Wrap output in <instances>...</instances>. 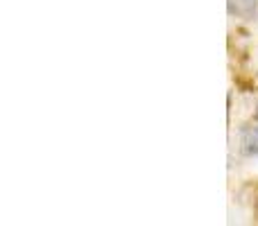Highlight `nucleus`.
<instances>
[{"instance_id":"f257e3e1","label":"nucleus","mask_w":258,"mask_h":226,"mask_svg":"<svg viewBox=\"0 0 258 226\" xmlns=\"http://www.w3.org/2000/svg\"><path fill=\"white\" fill-rule=\"evenodd\" d=\"M227 7L231 16L254 18L258 12V0H227Z\"/></svg>"},{"instance_id":"f03ea898","label":"nucleus","mask_w":258,"mask_h":226,"mask_svg":"<svg viewBox=\"0 0 258 226\" xmlns=\"http://www.w3.org/2000/svg\"><path fill=\"white\" fill-rule=\"evenodd\" d=\"M242 149L249 156H258V127L242 131Z\"/></svg>"}]
</instances>
